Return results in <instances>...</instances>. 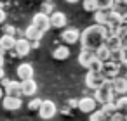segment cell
<instances>
[{
  "mask_svg": "<svg viewBox=\"0 0 127 121\" xmlns=\"http://www.w3.org/2000/svg\"><path fill=\"white\" fill-rule=\"evenodd\" d=\"M110 14H111V9H97L94 12V23L101 24V26H106L108 19H110Z\"/></svg>",
  "mask_w": 127,
  "mask_h": 121,
  "instance_id": "cell-18",
  "label": "cell"
},
{
  "mask_svg": "<svg viewBox=\"0 0 127 121\" xmlns=\"http://www.w3.org/2000/svg\"><path fill=\"white\" fill-rule=\"evenodd\" d=\"M52 57H54L56 61H66V59L70 57V49H68L66 45H59V47H56V49L52 50Z\"/></svg>",
  "mask_w": 127,
  "mask_h": 121,
  "instance_id": "cell-20",
  "label": "cell"
},
{
  "mask_svg": "<svg viewBox=\"0 0 127 121\" xmlns=\"http://www.w3.org/2000/svg\"><path fill=\"white\" fill-rule=\"evenodd\" d=\"M106 119H108V116L103 112V109H96L89 116V121H106Z\"/></svg>",
  "mask_w": 127,
  "mask_h": 121,
  "instance_id": "cell-26",
  "label": "cell"
},
{
  "mask_svg": "<svg viewBox=\"0 0 127 121\" xmlns=\"http://www.w3.org/2000/svg\"><path fill=\"white\" fill-rule=\"evenodd\" d=\"M42 36H44V33H42V31H38L33 24H30V26L25 30V38H26V40H30V42H40V40H42Z\"/></svg>",
  "mask_w": 127,
  "mask_h": 121,
  "instance_id": "cell-19",
  "label": "cell"
},
{
  "mask_svg": "<svg viewBox=\"0 0 127 121\" xmlns=\"http://www.w3.org/2000/svg\"><path fill=\"white\" fill-rule=\"evenodd\" d=\"M108 38V30L106 26H101V24H92V26H87L82 35H80V45L82 49H87V50H96L99 49L101 45H104Z\"/></svg>",
  "mask_w": 127,
  "mask_h": 121,
  "instance_id": "cell-1",
  "label": "cell"
},
{
  "mask_svg": "<svg viewBox=\"0 0 127 121\" xmlns=\"http://www.w3.org/2000/svg\"><path fill=\"white\" fill-rule=\"evenodd\" d=\"M4 62H5V57H4V52L0 50V68H4Z\"/></svg>",
  "mask_w": 127,
  "mask_h": 121,
  "instance_id": "cell-38",
  "label": "cell"
},
{
  "mask_svg": "<svg viewBox=\"0 0 127 121\" xmlns=\"http://www.w3.org/2000/svg\"><path fill=\"white\" fill-rule=\"evenodd\" d=\"M96 57L94 50H87V49H82L80 54H78V64L85 69H89V64L92 62V59Z\"/></svg>",
  "mask_w": 127,
  "mask_h": 121,
  "instance_id": "cell-16",
  "label": "cell"
},
{
  "mask_svg": "<svg viewBox=\"0 0 127 121\" xmlns=\"http://www.w3.org/2000/svg\"><path fill=\"white\" fill-rule=\"evenodd\" d=\"M101 73H103L108 80H113V78H117V76L122 74V69H120V64H117V62H113V61H106V62H103Z\"/></svg>",
  "mask_w": 127,
  "mask_h": 121,
  "instance_id": "cell-7",
  "label": "cell"
},
{
  "mask_svg": "<svg viewBox=\"0 0 127 121\" xmlns=\"http://www.w3.org/2000/svg\"><path fill=\"white\" fill-rule=\"evenodd\" d=\"M115 105H117V111L118 112H122L124 116H127V95H120L115 100Z\"/></svg>",
  "mask_w": 127,
  "mask_h": 121,
  "instance_id": "cell-25",
  "label": "cell"
},
{
  "mask_svg": "<svg viewBox=\"0 0 127 121\" xmlns=\"http://www.w3.org/2000/svg\"><path fill=\"white\" fill-rule=\"evenodd\" d=\"M82 7H84V11L85 12H96L97 11V4H96V0H84L82 2Z\"/></svg>",
  "mask_w": 127,
  "mask_h": 121,
  "instance_id": "cell-28",
  "label": "cell"
},
{
  "mask_svg": "<svg viewBox=\"0 0 127 121\" xmlns=\"http://www.w3.org/2000/svg\"><path fill=\"white\" fill-rule=\"evenodd\" d=\"M68 4H77V2H80V0H66Z\"/></svg>",
  "mask_w": 127,
  "mask_h": 121,
  "instance_id": "cell-42",
  "label": "cell"
},
{
  "mask_svg": "<svg viewBox=\"0 0 127 121\" xmlns=\"http://www.w3.org/2000/svg\"><path fill=\"white\" fill-rule=\"evenodd\" d=\"M4 33L14 36V35H16V28H14V26H5V28H4Z\"/></svg>",
  "mask_w": 127,
  "mask_h": 121,
  "instance_id": "cell-35",
  "label": "cell"
},
{
  "mask_svg": "<svg viewBox=\"0 0 127 121\" xmlns=\"http://www.w3.org/2000/svg\"><path fill=\"white\" fill-rule=\"evenodd\" d=\"M106 121H110V119H106Z\"/></svg>",
  "mask_w": 127,
  "mask_h": 121,
  "instance_id": "cell-44",
  "label": "cell"
},
{
  "mask_svg": "<svg viewBox=\"0 0 127 121\" xmlns=\"http://www.w3.org/2000/svg\"><path fill=\"white\" fill-rule=\"evenodd\" d=\"M56 112H58V107L52 100H44L40 109H38V116L42 119H52L56 116Z\"/></svg>",
  "mask_w": 127,
  "mask_h": 121,
  "instance_id": "cell-8",
  "label": "cell"
},
{
  "mask_svg": "<svg viewBox=\"0 0 127 121\" xmlns=\"http://www.w3.org/2000/svg\"><path fill=\"white\" fill-rule=\"evenodd\" d=\"M125 121H127V116H125Z\"/></svg>",
  "mask_w": 127,
  "mask_h": 121,
  "instance_id": "cell-43",
  "label": "cell"
},
{
  "mask_svg": "<svg viewBox=\"0 0 127 121\" xmlns=\"http://www.w3.org/2000/svg\"><path fill=\"white\" fill-rule=\"evenodd\" d=\"M122 49L127 52V38H122Z\"/></svg>",
  "mask_w": 127,
  "mask_h": 121,
  "instance_id": "cell-40",
  "label": "cell"
},
{
  "mask_svg": "<svg viewBox=\"0 0 127 121\" xmlns=\"http://www.w3.org/2000/svg\"><path fill=\"white\" fill-rule=\"evenodd\" d=\"M5 19H7V14H5V11H4L2 7H0V24H4Z\"/></svg>",
  "mask_w": 127,
  "mask_h": 121,
  "instance_id": "cell-36",
  "label": "cell"
},
{
  "mask_svg": "<svg viewBox=\"0 0 127 121\" xmlns=\"http://www.w3.org/2000/svg\"><path fill=\"white\" fill-rule=\"evenodd\" d=\"M54 11H56V4L52 2V0H45V2L42 4V11H40V12H44V14L51 16Z\"/></svg>",
  "mask_w": 127,
  "mask_h": 121,
  "instance_id": "cell-27",
  "label": "cell"
},
{
  "mask_svg": "<svg viewBox=\"0 0 127 121\" xmlns=\"http://www.w3.org/2000/svg\"><path fill=\"white\" fill-rule=\"evenodd\" d=\"M108 81V78L101 73V71H87V74H85V85H87V88H91V90H97L99 86H103L104 83Z\"/></svg>",
  "mask_w": 127,
  "mask_h": 121,
  "instance_id": "cell-3",
  "label": "cell"
},
{
  "mask_svg": "<svg viewBox=\"0 0 127 121\" xmlns=\"http://www.w3.org/2000/svg\"><path fill=\"white\" fill-rule=\"evenodd\" d=\"M101 109H103V112L108 116V119H110V116H111V114H115V112H117V105H115V102L104 104V105H101Z\"/></svg>",
  "mask_w": 127,
  "mask_h": 121,
  "instance_id": "cell-29",
  "label": "cell"
},
{
  "mask_svg": "<svg viewBox=\"0 0 127 121\" xmlns=\"http://www.w3.org/2000/svg\"><path fill=\"white\" fill-rule=\"evenodd\" d=\"M125 78H127V74H125Z\"/></svg>",
  "mask_w": 127,
  "mask_h": 121,
  "instance_id": "cell-45",
  "label": "cell"
},
{
  "mask_svg": "<svg viewBox=\"0 0 127 121\" xmlns=\"http://www.w3.org/2000/svg\"><path fill=\"white\" fill-rule=\"evenodd\" d=\"M32 24H33L38 31L45 33V31L51 30V16H47V14H44V12H37V14L33 16V19H32Z\"/></svg>",
  "mask_w": 127,
  "mask_h": 121,
  "instance_id": "cell-5",
  "label": "cell"
},
{
  "mask_svg": "<svg viewBox=\"0 0 127 121\" xmlns=\"http://www.w3.org/2000/svg\"><path fill=\"white\" fill-rule=\"evenodd\" d=\"M14 52H16L18 57H26L32 52V42L26 40L25 36L23 38H18L16 40V45H14Z\"/></svg>",
  "mask_w": 127,
  "mask_h": 121,
  "instance_id": "cell-9",
  "label": "cell"
},
{
  "mask_svg": "<svg viewBox=\"0 0 127 121\" xmlns=\"http://www.w3.org/2000/svg\"><path fill=\"white\" fill-rule=\"evenodd\" d=\"M66 105H68V107H70V109H75V107H77V109H78V99H70V100H68V104H66Z\"/></svg>",
  "mask_w": 127,
  "mask_h": 121,
  "instance_id": "cell-34",
  "label": "cell"
},
{
  "mask_svg": "<svg viewBox=\"0 0 127 121\" xmlns=\"http://www.w3.org/2000/svg\"><path fill=\"white\" fill-rule=\"evenodd\" d=\"M110 81H111V88L117 95H127V78L124 74H120Z\"/></svg>",
  "mask_w": 127,
  "mask_h": 121,
  "instance_id": "cell-11",
  "label": "cell"
},
{
  "mask_svg": "<svg viewBox=\"0 0 127 121\" xmlns=\"http://www.w3.org/2000/svg\"><path fill=\"white\" fill-rule=\"evenodd\" d=\"M42 102H44L42 99L33 97V99L28 102V109H30V111H38V109H40V105H42Z\"/></svg>",
  "mask_w": 127,
  "mask_h": 121,
  "instance_id": "cell-31",
  "label": "cell"
},
{
  "mask_svg": "<svg viewBox=\"0 0 127 121\" xmlns=\"http://www.w3.org/2000/svg\"><path fill=\"white\" fill-rule=\"evenodd\" d=\"M68 19H66V14L61 12V11H54L51 14V28H56V30H63L66 26Z\"/></svg>",
  "mask_w": 127,
  "mask_h": 121,
  "instance_id": "cell-12",
  "label": "cell"
},
{
  "mask_svg": "<svg viewBox=\"0 0 127 121\" xmlns=\"http://www.w3.org/2000/svg\"><path fill=\"white\" fill-rule=\"evenodd\" d=\"M0 85L4 86L5 95H11V97H21L23 95V86H21L19 80H7V78H4L2 81H0Z\"/></svg>",
  "mask_w": 127,
  "mask_h": 121,
  "instance_id": "cell-4",
  "label": "cell"
},
{
  "mask_svg": "<svg viewBox=\"0 0 127 121\" xmlns=\"http://www.w3.org/2000/svg\"><path fill=\"white\" fill-rule=\"evenodd\" d=\"M21 86H23V95H26V97H33L37 93V90H38V85H37V81L33 78L21 81Z\"/></svg>",
  "mask_w": 127,
  "mask_h": 121,
  "instance_id": "cell-17",
  "label": "cell"
},
{
  "mask_svg": "<svg viewBox=\"0 0 127 121\" xmlns=\"http://www.w3.org/2000/svg\"><path fill=\"white\" fill-rule=\"evenodd\" d=\"M80 35H82V31H78L77 28H66V30L61 31L59 36H61L64 45H73V43L80 42Z\"/></svg>",
  "mask_w": 127,
  "mask_h": 121,
  "instance_id": "cell-6",
  "label": "cell"
},
{
  "mask_svg": "<svg viewBox=\"0 0 127 121\" xmlns=\"http://www.w3.org/2000/svg\"><path fill=\"white\" fill-rule=\"evenodd\" d=\"M16 74H18L19 81H25V80H30V78H33L35 71H33V66H32V64H28V62H23V64H19V66H18V69H16Z\"/></svg>",
  "mask_w": 127,
  "mask_h": 121,
  "instance_id": "cell-14",
  "label": "cell"
},
{
  "mask_svg": "<svg viewBox=\"0 0 127 121\" xmlns=\"http://www.w3.org/2000/svg\"><path fill=\"white\" fill-rule=\"evenodd\" d=\"M125 59H127V52H125L124 49L111 50V59H110V61H113V62L120 64V62H122V61H125Z\"/></svg>",
  "mask_w": 127,
  "mask_h": 121,
  "instance_id": "cell-24",
  "label": "cell"
},
{
  "mask_svg": "<svg viewBox=\"0 0 127 121\" xmlns=\"http://www.w3.org/2000/svg\"><path fill=\"white\" fill-rule=\"evenodd\" d=\"M5 78V73H4V68H0V81Z\"/></svg>",
  "mask_w": 127,
  "mask_h": 121,
  "instance_id": "cell-41",
  "label": "cell"
},
{
  "mask_svg": "<svg viewBox=\"0 0 127 121\" xmlns=\"http://www.w3.org/2000/svg\"><path fill=\"white\" fill-rule=\"evenodd\" d=\"M120 69H122V74L125 76V74H127V59L120 62Z\"/></svg>",
  "mask_w": 127,
  "mask_h": 121,
  "instance_id": "cell-37",
  "label": "cell"
},
{
  "mask_svg": "<svg viewBox=\"0 0 127 121\" xmlns=\"http://www.w3.org/2000/svg\"><path fill=\"white\" fill-rule=\"evenodd\" d=\"M101 69H103V61H99L97 57H94L92 62L89 64V69H87V71H96V73H97V71H101Z\"/></svg>",
  "mask_w": 127,
  "mask_h": 121,
  "instance_id": "cell-30",
  "label": "cell"
},
{
  "mask_svg": "<svg viewBox=\"0 0 127 121\" xmlns=\"http://www.w3.org/2000/svg\"><path fill=\"white\" fill-rule=\"evenodd\" d=\"M16 40L18 38H14L12 35H2L0 36V50L2 52H11V50H14V45H16Z\"/></svg>",
  "mask_w": 127,
  "mask_h": 121,
  "instance_id": "cell-15",
  "label": "cell"
},
{
  "mask_svg": "<svg viewBox=\"0 0 127 121\" xmlns=\"http://www.w3.org/2000/svg\"><path fill=\"white\" fill-rule=\"evenodd\" d=\"M94 54H96V57H97L99 61H103V62H106V61L111 59V50H110L106 45H101L99 49H96Z\"/></svg>",
  "mask_w": 127,
  "mask_h": 121,
  "instance_id": "cell-22",
  "label": "cell"
},
{
  "mask_svg": "<svg viewBox=\"0 0 127 121\" xmlns=\"http://www.w3.org/2000/svg\"><path fill=\"white\" fill-rule=\"evenodd\" d=\"M104 45H106V47H108L110 50H117V49H122V38H120L118 35H111V36H108V38H106Z\"/></svg>",
  "mask_w": 127,
  "mask_h": 121,
  "instance_id": "cell-21",
  "label": "cell"
},
{
  "mask_svg": "<svg viewBox=\"0 0 127 121\" xmlns=\"http://www.w3.org/2000/svg\"><path fill=\"white\" fill-rule=\"evenodd\" d=\"M97 9H113V0H96Z\"/></svg>",
  "mask_w": 127,
  "mask_h": 121,
  "instance_id": "cell-32",
  "label": "cell"
},
{
  "mask_svg": "<svg viewBox=\"0 0 127 121\" xmlns=\"http://www.w3.org/2000/svg\"><path fill=\"white\" fill-rule=\"evenodd\" d=\"M94 99L97 100V104L104 105V104H110V102H115V92L111 88V81L108 80L103 86H99L97 90H94Z\"/></svg>",
  "mask_w": 127,
  "mask_h": 121,
  "instance_id": "cell-2",
  "label": "cell"
},
{
  "mask_svg": "<svg viewBox=\"0 0 127 121\" xmlns=\"http://www.w3.org/2000/svg\"><path fill=\"white\" fill-rule=\"evenodd\" d=\"M110 121H125V116H124L122 112H118V111H117L115 114H111V116H110Z\"/></svg>",
  "mask_w": 127,
  "mask_h": 121,
  "instance_id": "cell-33",
  "label": "cell"
},
{
  "mask_svg": "<svg viewBox=\"0 0 127 121\" xmlns=\"http://www.w3.org/2000/svg\"><path fill=\"white\" fill-rule=\"evenodd\" d=\"M21 105H23L21 97H11V95H5V97L2 99V107H4L5 111H18V109H21Z\"/></svg>",
  "mask_w": 127,
  "mask_h": 121,
  "instance_id": "cell-13",
  "label": "cell"
},
{
  "mask_svg": "<svg viewBox=\"0 0 127 121\" xmlns=\"http://www.w3.org/2000/svg\"><path fill=\"white\" fill-rule=\"evenodd\" d=\"M113 11L125 17L127 16V0H113Z\"/></svg>",
  "mask_w": 127,
  "mask_h": 121,
  "instance_id": "cell-23",
  "label": "cell"
},
{
  "mask_svg": "<svg viewBox=\"0 0 127 121\" xmlns=\"http://www.w3.org/2000/svg\"><path fill=\"white\" fill-rule=\"evenodd\" d=\"M5 97V92H4V86L0 85V102H2V99Z\"/></svg>",
  "mask_w": 127,
  "mask_h": 121,
  "instance_id": "cell-39",
  "label": "cell"
},
{
  "mask_svg": "<svg viewBox=\"0 0 127 121\" xmlns=\"http://www.w3.org/2000/svg\"><path fill=\"white\" fill-rule=\"evenodd\" d=\"M78 109H80V112L91 114L97 109V100L94 97H82V99H78Z\"/></svg>",
  "mask_w": 127,
  "mask_h": 121,
  "instance_id": "cell-10",
  "label": "cell"
}]
</instances>
